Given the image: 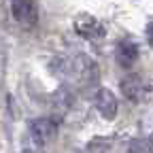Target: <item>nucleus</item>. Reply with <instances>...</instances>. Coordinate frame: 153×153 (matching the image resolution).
I'll use <instances>...</instances> for the list:
<instances>
[{"mask_svg":"<svg viewBox=\"0 0 153 153\" xmlns=\"http://www.w3.org/2000/svg\"><path fill=\"white\" fill-rule=\"evenodd\" d=\"M74 30L79 36L87 38V41H96V38H102L104 36V26L89 13H83L74 19Z\"/></svg>","mask_w":153,"mask_h":153,"instance_id":"nucleus-1","label":"nucleus"},{"mask_svg":"<svg viewBox=\"0 0 153 153\" xmlns=\"http://www.w3.org/2000/svg\"><path fill=\"white\" fill-rule=\"evenodd\" d=\"M11 13H13V19L22 26H34L38 17L34 0H11Z\"/></svg>","mask_w":153,"mask_h":153,"instance_id":"nucleus-2","label":"nucleus"},{"mask_svg":"<svg viewBox=\"0 0 153 153\" xmlns=\"http://www.w3.org/2000/svg\"><path fill=\"white\" fill-rule=\"evenodd\" d=\"M55 132H57V126H55V121L49 119V117H38V119H34V121L30 123V136H32L34 143H38V145L49 143V140L55 136Z\"/></svg>","mask_w":153,"mask_h":153,"instance_id":"nucleus-3","label":"nucleus"},{"mask_svg":"<svg viewBox=\"0 0 153 153\" xmlns=\"http://www.w3.org/2000/svg\"><path fill=\"white\" fill-rule=\"evenodd\" d=\"M96 108H98V113L102 115L104 119H115V115H117V98H115V94L106 87H100L98 91H96Z\"/></svg>","mask_w":153,"mask_h":153,"instance_id":"nucleus-4","label":"nucleus"},{"mask_svg":"<svg viewBox=\"0 0 153 153\" xmlns=\"http://www.w3.org/2000/svg\"><path fill=\"white\" fill-rule=\"evenodd\" d=\"M115 57H117V64L121 68H132L134 62L138 60V45L130 41V38H126V41H121L117 45V53H115Z\"/></svg>","mask_w":153,"mask_h":153,"instance_id":"nucleus-5","label":"nucleus"},{"mask_svg":"<svg viewBox=\"0 0 153 153\" xmlns=\"http://www.w3.org/2000/svg\"><path fill=\"white\" fill-rule=\"evenodd\" d=\"M121 94L128 100H140L143 94H145V85L140 81V76H136V74L126 76V79L121 81Z\"/></svg>","mask_w":153,"mask_h":153,"instance_id":"nucleus-6","label":"nucleus"},{"mask_svg":"<svg viewBox=\"0 0 153 153\" xmlns=\"http://www.w3.org/2000/svg\"><path fill=\"white\" fill-rule=\"evenodd\" d=\"M151 149H153V145L147 138H136L130 145V153H151Z\"/></svg>","mask_w":153,"mask_h":153,"instance_id":"nucleus-7","label":"nucleus"},{"mask_svg":"<svg viewBox=\"0 0 153 153\" xmlns=\"http://www.w3.org/2000/svg\"><path fill=\"white\" fill-rule=\"evenodd\" d=\"M147 41H149V45L153 47V19L147 24Z\"/></svg>","mask_w":153,"mask_h":153,"instance_id":"nucleus-8","label":"nucleus"}]
</instances>
